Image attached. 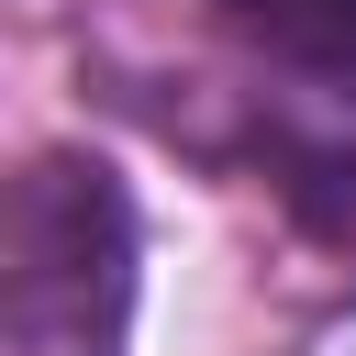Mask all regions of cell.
I'll return each mask as SVG.
<instances>
[{
  "label": "cell",
  "instance_id": "obj_1",
  "mask_svg": "<svg viewBox=\"0 0 356 356\" xmlns=\"http://www.w3.org/2000/svg\"><path fill=\"white\" fill-rule=\"evenodd\" d=\"M134 267L145 234L100 156L44 145L0 167V356H122Z\"/></svg>",
  "mask_w": 356,
  "mask_h": 356
},
{
  "label": "cell",
  "instance_id": "obj_2",
  "mask_svg": "<svg viewBox=\"0 0 356 356\" xmlns=\"http://www.w3.org/2000/svg\"><path fill=\"white\" fill-rule=\"evenodd\" d=\"M256 33H278L289 56H312V67H334V78H356V0H234Z\"/></svg>",
  "mask_w": 356,
  "mask_h": 356
}]
</instances>
